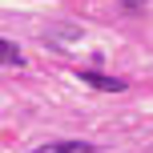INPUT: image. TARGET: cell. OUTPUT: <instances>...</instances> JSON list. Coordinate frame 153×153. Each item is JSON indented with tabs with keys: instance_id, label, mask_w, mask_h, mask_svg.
<instances>
[{
	"instance_id": "1",
	"label": "cell",
	"mask_w": 153,
	"mask_h": 153,
	"mask_svg": "<svg viewBox=\"0 0 153 153\" xmlns=\"http://www.w3.org/2000/svg\"><path fill=\"white\" fill-rule=\"evenodd\" d=\"M32 153H97V145H89V141H48V145H36Z\"/></svg>"
},
{
	"instance_id": "2",
	"label": "cell",
	"mask_w": 153,
	"mask_h": 153,
	"mask_svg": "<svg viewBox=\"0 0 153 153\" xmlns=\"http://www.w3.org/2000/svg\"><path fill=\"white\" fill-rule=\"evenodd\" d=\"M85 85H93V89H105V93H121L125 89V81H117V76H101V73H89V69H81L76 73Z\"/></svg>"
},
{
	"instance_id": "3",
	"label": "cell",
	"mask_w": 153,
	"mask_h": 153,
	"mask_svg": "<svg viewBox=\"0 0 153 153\" xmlns=\"http://www.w3.org/2000/svg\"><path fill=\"white\" fill-rule=\"evenodd\" d=\"M0 65H8V69H20L24 65V53L12 45V40H4V36H0Z\"/></svg>"
}]
</instances>
